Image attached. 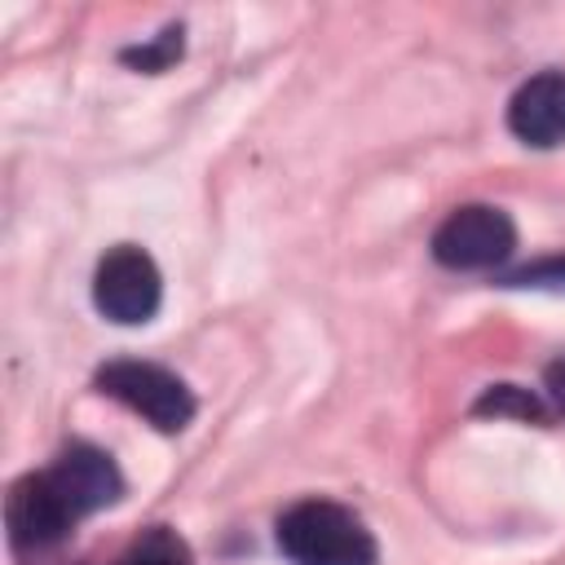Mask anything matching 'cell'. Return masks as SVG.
Here are the masks:
<instances>
[{"label": "cell", "mask_w": 565, "mask_h": 565, "mask_svg": "<svg viewBox=\"0 0 565 565\" xmlns=\"http://www.w3.org/2000/svg\"><path fill=\"white\" fill-rule=\"evenodd\" d=\"M97 388L115 402H124L128 411H137L141 419H150L154 428L163 433H181L190 419H194V397L190 388L154 366V362H132V358H119V362H106L97 371Z\"/></svg>", "instance_id": "7a4b0ae2"}, {"label": "cell", "mask_w": 565, "mask_h": 565, "mask_svg": "<svg viewBox=\"0 0 565 565\" xmlns=\"http://www.w3.org/2000/svg\"><path fill=\"white\" fill-rule=\"evenodd\" d=\"M278 547L291 565H375L371 530L331 499H300L278 516Z\"/></svg>", "instance_id": "6da1fadb"}, {"label": "cell", "mask_w": 565, "mask_h": 565, "mask_svg": "<svg viewBox=\"0 0 565 565\" xmlns=\"http://www.w3.org/2000/svg\"><path fill=\"white\" fill-rule=\"evenodd\" d=\"M512 247H516L512 216L490 203L455 207L433 234V256L446 269H490V265L508 260Z\"/></svg>", "instance_id": "277c9868"}, {"label": "cell", "mask_w": 565, "mask_h": 565, "mask_svg": "<svg viewBox=\"0 0 565 565\" xmlns=\"http://www.w3.org/2000/svg\"><path fill=\"white\" fill-rule=\"evenodd\" d=\"M4 521H9V543L18 552H44V547L62 543L79 516L71 512V503L62 499V490L53 486L49 472H31V477L13 481Z\"/></svg>", "instance_id": "5b68a950"}, {"label": "cell", "mask_w": 565, "mask_h": 565, "mask_svg": "<svg viewBox=\"0 0 565 565\" xmlns=\"http://www.w3.org/2000/svg\"><path fill=\"white\" fill-rule=\"evenodd\" d=\"M508 128L525 146H561L565 141V71L530 75L508 102Z\"/></svg>", "instance_id": "52a82bcc"}, {"label": "cell", "mask_w": 565, "mask_h": 565, "mask_svg": "<svg viewBox=\"0 0 565 565\" xmlns=\"http://www.w3.org/2000/svg\"><path fill=\"white\" fill-rule=\"evenodd\" d=\"M543 384H547V397L556 402V411L565 415V358H556V362L543 371Z\"/></svg>", "instance_id": "7c38bea8"}, {"label": "cell", "mask_w": 565, "mask_h": 565, "mask_svg": "<svg viewBox=\"0 0 565 565\" xmlns=\"http://www.w3.org/2000/svg\"><path fill=\"white\" fill-rule=\"evenodd\" d=\"M477 415H516V419H543V406L530 388L521 384H494L481 393L477 402Z\"/></svg>", "instance_id": "9c48e42d"}, {"label": "cell", "mask_w": 565, "mask_h": 565, "mask_svg": "<svg viewBox=\"0 0 565 565\" xmlns=\"http://www.w3.org/2000/svg\"><path fill=\"white\" fill-rule=\"evenodd\" d=\"M508 282L512 287H552V291H565V256H547L539 265H525Z\"/></svg>", "instance_id": "8fae6325"}, {"label": "cell", "mask_w": 565, "mask_h": 565, "mask_svg": "<svg viewBox=\"0 0 565 565\" xmlns=\"http://www.w3.org/2000/svg\"><path fill=\"white\" fill-rule=\"evenodd\" d=\"M115 565H194V561H190V547L177 539V530L154 525V530H146Z\"/></svg>", "instance_id": "ba28073f"}, {"label": "cell", "mask_w": 565, "mask_h": 565, "mask_svg": "<svg viewBox=\"0 0 565 565\" xmlns=\"http://www.w3.org/2000/svg\"><path fill=\"white\" fill-rule=\"evenodd\" d=\"M128 66L137 71H168L177 57H181V26H168L163 35H154L150 44H137V49H124L119 53Z\"/></svg>", "instance_id": "30bf717a"}, {"label": "cell", "mask_w": 565, "mask_h": 565, "mask_svg": "<svg viewBox=\"0 0 565 565\" xmlns=\"http://www.w3.org/2000/svg\"><path fill=\"white\" fill-rule=\"evenodd\" d=\"M93 300H97V309H102L110 322L137 327V322H150V318L159 313L163 278H159L154 260H150L141 247L119 243V247H110V252L97 260Z\"/></svg>", "instance_id": "3957f363"}, {"label": "cell", "mask_w": 565, "mask_h": 565, "mask_svg": "<svg viewBox=\"0 0 565 565\" xmlns=\"http://www.w3.org/2000/svg\"><path fill=\"white\" fill-rule=\"evenodd\" d=\"M49 477H53V486L62 490V499L71 503L75 516L102 512V508H110V503L124 499V472H119V463H115L106 450L88 446V441H71V446L53 459Z\"/></svg>", "instance_id": "8992f818"}]
</instances>
